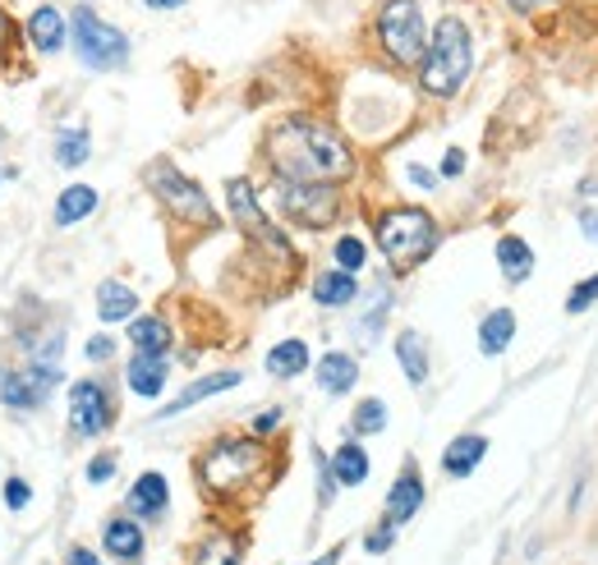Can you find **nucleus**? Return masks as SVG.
<instances>
[{
  "label": "nucleus",
  "mask_w": 598,
  "mask_h": 565,
  "mask_svg": "<svg viewBox=\"0 0 598 565\" xmlns=\"http://www.w3.org/2000/svg\"><path fill=\"white\" fill-rule=\"evenodd\" d=\"M268 166L277 179H304V185H341L354 175V152L337 129L318 116H285L268 129Z\"/></svg>",
  "instance_id": "f257e3e1"
},
{
  "label": "nucleus",
  "mask_w": 598,
  "mask_h": 565,
  "mask_svg": "<svg viewBox=\"0 0 598 565\" xmlns=\"http://www.w3.org/2000/svg\"><path fill=\"white\" fill-rule=\"evenodd\" d=\"M470 70H474V33L465 24L460 14H442L433 33H429V51L419 60V87L429 97L447 102L456 97L465 83H470Z\"/></svg>",
  "instance_id": "f03ea898"
},
{
  "label": "nucleus",
  "mask_w": 598,
  "mask_h": 565,
  "mask_svg": "<svg viewBox=\"0 0 598 565\" xmlns=\"http://www.w3.org/2000/svg\"><path fill=\"white\" fill-rule=\"evenodd\" d=\"M198 483L212 496H235L249 479L268 469V446L262 437H216L203 456H198Z\"/></svg>",
  "instance_id": "7ed1b4c3"
},
{
  "label": "nucleus",
  "mask_w": 598,
  "mask_h": 565,
  "mask_svg": "<svg viewBox=\"0 0 598 565\" xmlns=\"http://www.w3.org/2000/svg\"><path fill=\"white\" fill-rule=\"evenodd\" d=\"M373 235H378V248H383L391 271H414L419 262L433 258L437 221L424 208H387L378 221H373Z\"/></svg>",
  "instance_id": "20e7f679"
},
{
  "label": "nucleus",
  "mask_w": 598,
  "mask_h": 565,
  "mask_svg": "<svg viewBox=\"0 0 598 565\" xmlns=\"http://www.w3.org/2000/svg\"><path fill=\"white\" fill-rule=\"evenodd\" d=\"M373 37H378L383 56L396 70H419V60L429 51V24L419 0H383L373 14Z\"/></svg>",
  "instance_id": "39448f33"
},
{
  "label": "nucleus",
  "mask_w": 598,
  "mask_h": 565,
  "mask_svg": "<svg viewBox=\"0 0 598 565\" xmlns=\"http://www.w3.org/2000/svg\"><path fill=\"white\" fill-rule=\"evenodd\" d=\"M148 189L157 193V202L171 212V221L189 225V231H212L216 225L212 198L203 193V185H194L185 170H175V162H152L148 166Z\"/></svg>",
  "instance_id": "423d86ee"
},
{
  "label": "nucleus",
  "mask_w": 598,
  "mask_h": 565,
  "mask_svg": "<svg viewBox=\"0 0 598 565\" xmlns=\"http://www.w3.org/2000/svg\"><path fill=\"white\" fill-rule=\"evenodd\" d=\"M70 42H74V51L83 60V70H93V74L125 70V60H129V37L116 24H106L93 5H74V14H70Z\"/></svg>",
  "instance_id": "0eeeda50"
},
{
  "label": "nucleus",
  "mask_w": 598,
  "mask_h": 565,
  "mask_svg": "<svg viewBox=\"0 0 598 565\" xmlns=\"http://www.w3.org/2000/svg\"><path fill=\"white\" fill-rule=\"evenodd\" d=\"M226 202H231V216H235V225L245 231L262 254L268 258H277V262H295V248H291V239H285V231H277V225L262 216V208H258V193H254V185L249 179H231L226 185Z\"/></svg>",
  "instance_id": "6e6552de"
},
{
  "label": "nucleus",
  "mask_w": 598,
  "mask_h": 565,
  "mask_svg": "<svg viewBox=\"0 0 598 565\" xmlns=\"http://www.w3.org/2000/svg\"><path fill=\"white\" fill-rule=\"evenodd\" d=\"M281 212L285 221L308 225V231H323V225L337 221L341 212V193L337 185H304V179H281Z\"/></svg>",
  "instance_id": "1a4fd4ad"
},
{
  "label": "nucleus",
  "mask_w": 598,
  "mask_h": 565,
  "mask_svg": "<svg viewBox=\"0 0 598 565\" xmlns=\"http://www.w3.org/2000/svg\"><path fill=\"white\" fill-rule=\"evenodd\" d=\"M60 381H65L60 364H42V358H33V364H24V368L0 373V400L19 414H33V410L47 404V396L60 387Z\"/></svg>",
  "instance_id": "9d476101"
},
{
  "label": "nucleus",
  "mask_w": 598,
  "mask_h": 565,
  "mask_svg": "<svg viewBox=\"0 0 598 565\" xmlns=\"http://www.w3.org/2000/svg\"><path fill=\"white\" fill-rule=\"evenodd\" d=\"M110 419H116V404H110V391L97 377H83L70 387V433L74 437H102Z\"/></svg>",
  "instance_id": "9b49d317"
},
{
  "label": "nucleus",
  "mask_w": 598,
  "mask_h": 565,
  "mask_svg": "<svg viewBox=\"0 0 598 565\" xmlns=\"http://www.w3.org/2000/svg\"><path fill=\"white\" fill-rule=\"evenodd\" d=\"M239 381H245V373H239V368H221V373H208V377H194L189 387H185L180 396H175V400L166 404V410H162L157 419H175V414H189L194 404H203V400H212V396H221V391H235Z\"/></svg>",
  "instance_id": "f8f14e48"
},
{
  "label": "nucleus",
  "mask_w": 598,
  "mask_h": 565,
  "mask_svg": "<svg viewBox=\"0 0 598 565\" xmlns=\"http://www.w3.org/2000/svg\"><path fill=\"white\" fill-rule=\"evenodd\" d=\"M166 377H171V364H166V354H139L125 364V381H129V391L143 396V400H157L162 387H166Z\"/></svg>",
  "instance_id": "ddd939ff"
},
{
  "label": "nucleus",
  "mask_w": 598,
  "mask_h": 565,
  "mask_svg": "<svg viewBox=\"0 0 598 565\" xmlns=\"http://www.w3.org/2000/svg\"><path fill=\"white\" fill-rule=\"evenodd\" d=\"M28 42H33L42 56H60L65 47H70V24H65V14H60L56 5L33 10V19H28Z\"/></svg>",
  "instance_id": "4468645a"
},
{
  "label": "nucleus",
  "mask_w": 598,
  "mask_h": 565,
  "mask_svg": "<svg viewBox=\"0 0 598 565\" xmlns=\"http://www.w3.org/2000/svg\"><path fill=\"white\" fill-rule=\"evenodd\" d=\"M314 373H318V387L327 396H350L354 381H360V358L345 354V350H327Z\"/></svg>",
  "instance_id": "2eb2a0df"
},
{
  "label": "nucleus",
  "mask_w": 598,
  "mask_h": 565,
  "mask_svg": "<svg viewBox=\"0 0 598 565\" xmlns=\"http://www.w3.org/2000/svg\"><path fill=\"white\" fill-rule=\"evenodd\" d=\"M419 506H424V479H419L414 464H406L401 479H396L391 492H387V519L391 525H406V519L419 515Z\"/></svg>",
  "instance_id": "dca6fc26"
},
{
  "label": "nucleus",
  "mask_w": 598,
  "mask_h": 565,
  "mask_svg": "<svg viewBox=\"0 0 598 565\" xmlns=\"http://www.w3.org/2000/svg\"><path fill=\"white\" fill-rule=\"evenodd\" d=\"M483 456H489V437L465 433V437H456L447 450H442V473H447V479H470V473L483 464Z\"/></svg>",
  "instance_id": "f3484780"
},
{
  "label": "nucleus",
  "mask_w": 598,
  "mask_h": 565,
  "mask_svg": "<svg viewBox=\"0 0 598 565\" xmlns=\"http://www.w3.org/2000/svg\"><path fill=\"white\" fill-rule=\"evenodd\" d=\"M166 506H171V483L162 479L157 469L139 473V483L129 487V510H134L139 519H162Z\"/></svg>",
  "instance_id": "a211bd4d"
},
{
  "label": "nucleus",
  "mask_w": 598,
  "mask_h": 565,
  "mask_svg": "<svg viewBox=\"0 0 598 565\" xmlns=\"http://www.w3.org/2000/svg\"><path fill=\"white\" fill-rule=\"evenodd\" d=\"M497 267H502L506 285H525L529 276H535V248H529V239L502 235L497 239Z\"/></svg>",
  "instance_id": "6ab92c4d"
},
{
  "label": "nucleus",
  "mask_w": 598,
  "mask_h": 565,
  "mask_svg": "<svg viewBox=\"0 0 598 565\" xmlns=\"http://www.w3.org/2000/svg\"><path fill=\"white\" fill-rule=\"evenodd\" d=\"M97 189L93 185H65L60 189V198H56V225H60V231H70V225H79V221H87V216H93L97 212Z\"/></svg>",
  "instance_id": "aec40b11"
},
{
  "label": "nucleus",
  "mask_w": 598,
  "mask_h": 565,
  "mask_svg": "<svg viewBox=\"0 0 598 565\" xmlns=\"http://www.w3.org/2000/svg\"><path fill=\"white\" fill-rule=\"evenodd\" d=\"M396 364H401L410 387H424V381H429V341H424V331H401V336H396Z\"/></svg>",
  "instance_id": "412c9836"
},
{
  "label": "nucleus",
  "mask_w": 598,
  "mask_h": 565,
  "mask_svg": "<svg viewBox=\"0 0 598 565\" xmlns=\"http://www.w3.org/2000/svg\"><path fill=\"white\" fill-rule=\"evenodd\" d=\"M512 341H516V313L512 308H493L489 318L479 322V354L497 358V354L512 350Z\"/></svg>",
  "instance_id": "4be33fe9"
},
{
  "label": "nucleus",
  "mask_w": 598,
  "mask_h": 565,
  "mask_svg": "<svg viewBox=\"0 0 598 565\" xmlns=\"http://www.w3.org/2000/svg\"><path fill=\"white\" fill-rule=\"evenodd\" d=\"M327 464H331V479H337L341 487H364L368 483V450L360 442H341L337 456H331Z\"/></svg>",
  "instance_id": "5701e85b"
},
{
  "label": "nucleus",
  "mask_w": 598,
  "mask_h": 565,
  "mask_svg": "<svg viewBox=\"0 0 598 565\" xmlns=\"http://www.w3.org/2000/svg\"><path fill=\"white\" fill-rule=\"evenodd\" d=\"M139 313V295L125 281H102L97 290V318L102 322H129Z\"/></svg>",
  "instance_id": "b1692460"
},
{
  "label": "nucleus",
  "mask_w": 598,
  "mask_h": 565,
  "mask_svg": "<svg viewBox=\"0 0 598 565\" xmlns=\"http://www.w3.org/2000/svg\"><path fill=\"white\" fill-rule=\"evenodd\" d=\"M314 299L323 308H350L354 299H360V281L350 276V271H323V276L314 281Z\"/></svg>",
  "instance_id": "393cba45"
},
{
  "label": "nucleus",
  "mask_w": 598,
  "mask_h": 565,
  "mask_svg": "<svg viewBox=\"0 0 598 565\" xmlns=\"http://www.w3.org/2000/svg\"><path fill=\"white\" fill-rule=\"evenodd\" d=\"M129 345L139 354H171L175 331L166 327V318H129Z\"/></svg>",
  "instance_id": "a878e982"
},
{
  "label": "nucleus",
  "mask_w": 598,
  "mask_h": 565,
  "mask_svg": "<svg viewBox=\"0 0 598 565\" xmlns=\"http://www.w3.org/2000/svg\"><path fill=\"white\" fill-rule=\"evenodd\" d=\"M102 542H106V552L110 556H120V561H139L143 556V529L134 525V519H110V525L102 529Z\"/></svg>",
  "instance_id": "bb28decb"
},
{
  "label": "nucleus",
  "mask_w": 598,
  "mask_h": 565,
  "mask_svg": "<svg viewBox=\"0 0 598 565\" xmlns=\"http://www.w3.org/2000/svg\"><path fill=\"white\" fill-rule=\"evenodd\" d=\"M304 368H308V345L300 341V336H291V341H281V345L268 350V373H272V377L291 381V377H300Z\"/></svg>",
  "instance_id": "cd10ccee"
},
{
  "label": "nucleus",
  "mask_w": 598,
  "mask_h": 565,
  "mask_svg": "<svg viewBox=\"0 0 598 565\" xmlns=\"http://www.w3.org/2000/svg\"><path fill=\"white\" fill-rule=\"evenodd\" d=\"M87 156H93V133H87V129H60V133H56V162H60L65 170L83 166Z\"/></svg>",
  "instance_id": "c85d7f7f"
},
{
  "label": "nucleus",
  "mask_w": 598,
  "mask_h": 565,
  "mask_svg": "<svg viewBox=\"0 0 598 565\" xmlns=\"http://www.w3.org/2000/svg\"><path fill=\"white\" fill-rule=\"evenodd\" d=\"M383 427H387V404L378 396H368V400L354 404V414H350V433L354 437H378Z\"/></svg>",
  "instance_id": "c756f323"
},
{
  "label": "nucleus",
  "mask_w": 598,
  "mask_h": 565,
  "mask_svg": "<svg viewBox=\"0 0 598 565\" xmlns=\"http://www.w3.org/2000/svg\"><path fill=\"white\" fill-rule=\"evenodd\" d=\"M194 565H239V542L231 533H212L203 548L194 552Z\"/></svg>",
  "instance_id": "7c9ffc66"
},
{
  "label": "nucleus",
  "mask_w": 598,
  "mask_h": 565,
  "mask_svg": "<svg viewBox=\"0 0 598 565\" xmlns=\"http://www.w3.org/2000/svg\"><path fill=\"white\" fill-rule=\"evenodd\" d=\"M331 258H337L341 271H350V276H360L364 262H368V244L360 235H341L337 244H331Z\"/></svg>",
  "instance_id": "2f4dec72"
},
{
  "label": "nucleus",
  "mask_w": 598,
  "mask_h": 565,
  "mask_svg": "<svg viewBox=\"0 0 598 565\" xmlns=\"http://www.w3.org/2000/svg\"><path fill=\"white\" fill-rule=\"evenodd\" d=\"M387 313H391V295H387V290H378V299H373V308H368V318H364L360 327H354V336H360V341H364V345H373V341H378V327L387 322Z\"/></svg>",
  "instance_id": "473e14b6"
},
{
  "label": "nucleus",
  "mask_w": 598,
  "mask_h": 565,
  "mask_svg": "<svg viewBox=\"0 0 598 565\" xmlns=\"http://www.w3.org/2000/svg\"><path fill=\"white\" fill-rule=\"evenodd\" d=\"M594 304H598V271H594V276H585V281H575V285H571L566 313H571V318H581V313H589Z\"/></svg>",
  "instance_id": "72a5a7b5"
},
{
  "label": "nucleus",
  "mask_w": 598,
  "mask_h": 565,
  "mask_svg": "<svg viewBox=\"0 0 598 565\" xmlns=\"http://www.w3.org/2000/svg\"><path fill=\"white\" fill-rule=\"evenodd\" d=\"M396 529H401V525H391V519H383L378 529H368V538H364V552H373V556L391 552V542H396Z\"/></svg>",
  "instance_id": "f704fd0d"
},
{
  "label": "nucleus",
  "mask_w": 598,
  "mask_h": 565,
  "mask_svg": "<svg viewBox=\"0 0 598 565\" xmlns=\"http://www.w3.org/2000/svg\"><path fill=\"white\" fill-rule=\"evenodd\" d=\"M110 473H116V456H110V450H106V456H93V460H87V483H110Z\"/></svg>",
  "instance_id": "c9c22d12"
},
{
  "label": "nucleus",
  "mask_w": 598,
  "mask_h": 565,
  "mask_svg": "<svg viewBox=\"0 0 598 565\" xmlns=\"http://www.w3.org/2000/svg\"><path fill=\"white\" fill-rule=\"evenodd\" d=\"M512 14H520V19H535V14H543V10H552V5H562V0H502Z\"/></svg>",
  "instance_id": "e433bc0d"
},
{
  "label": "nucleus",
  "mask_w": 598,
  "mask_h": 565,
  "mask_svg": "<svg viewBox=\"0 0 598 565\" xmlns=\"http://www.w3.org/2000/svg\"><path fill=\"white\" fill-rule=\"evenodd\" d=\"M28 502H33V487H28L24 479H10V483H5V506H10V510H24Z\"/></svg>",
  "instance_id": "4c0bfd02"
},
{
  "label": "nucleus",
  "mask_w": 598,
  "mask_h": 565,
  "mask_svg": "<svg viewBox=\"0 0 598 565\" xmlns=\"http://www.w3.org/2000/svg\"><path fill=\"white\" fill-rule=\"evenodd\" d=\"M585 487H589V469L581 464V473L571 479V496H566V515H581V502H585Z\"/></svg>",
  "instance_id": "58836bf2"
},
{
  "label": "nucleus",
  "mask_w": 598,
  "mask_h": 565,
  "mask_svg": "<svg viewBox=\"0 0 598 565\" xmlns=\"http://www.w3.org/2000/svg\"><path fill=\"white\" fill-rule=\"evenodd\" d=\"M83 354H87V358H93V364H106V358H110V354H116V341H110V336H93V341H87V345H83Z\"/></svg>",
  "instance_id": "ea45409f"
},
{
  "label": "nucleus",
  "mask_w": 598,
  "mask_h": 565,
  "mask_svg": "<svg viewBox=\"0 0 598 565\" xmlns=\"http://www.w3.org/2000/svg\"><path fill=\"white\" fill-rule=\"evenodd\" d=\"M406 179H410L414 189H424V193H433V189H437V175H433L429 166H419V162H414V166H406Z\"/></svg>",
  "instance_id": "a19ab883"
},
{
  "label": "nucleus",
  "mask_w": 598,
  "mask_h": 565,
  "mask_svg": "<svg viewBox=\"0 0 598 565\" xmlns=\"http://www.w3.org/2000/svg\"><path fill=\"white\" fill-rule=\"evenodd\" d=\"M460 175H465V152L447 148V156H442V179H460Z\"/></svg>",
  "instance_id": "79ce46f5"
},
{
  "label": "nucleus",
  "mask_w": 598,
  "mask_h": 565,
  "mask_svg": "<svg viewBox=\"0 0 598 565\" xmlns=\"http://www.w3.org/2000/svg\"><path fill=\"white\" fill-rule=\"evenodd\" d=\"M277 427H281V410H268V414L254 419V437H268V433H277Z\"/></svg>",
  "instance_id": "37998d69"
},
{
  "label": "nucleus",
  "mask_w": 598,
  "mask_h": 565,
  "mask_svg": "<svg viewBox=\"0 0 598 565\" xmlns=\"http://www.w3.org/2000/svg\"><path fill=\"white\" fill-rule=\"evenodd\" d=\"M581 235L598 244V208H581Z\"/></svg>",
  "instance_id": "c03bdc74"
},
{
  "label": "nucleus",
  "mask_w": 598,
  "mask_h": 565,
  "mask_svg": "<svg viewBox=\"0 0 598 565\" xmlns=\"http://www.w3.org/2000/svg\"><path fill=\"white\" fill-rule=\"evenodd\" d=\"M139 5H148V10H185L189 0H139Z\"/></svg>",
  "instance_id": "a18cd8bd"
},
{
  "label": "nucleus",
  "mask_w": 598,
  "mask_h": 565,
  "mask_svg": "<svg viewBox=\"0 0 598 565\" xmlns=\"http://www.w3.org/2000/svg\"><path fill=\"white\" fill-rule=\"evenodd\" d=\"M70 565H102V561L87 552V548H74V552H70Z\"/></svg>",
  "instance_id": "49530a36"
},
{
  "label": "nucleus",
  "mask_w": 598,
  "mask_h": 565,
  "mask_svg": "<svg viewBox=\"0 0 598 565\" xmlns=\"http://www.w3.org/2000/svg\"><path fill=\"white\" fill-rule=\"evenodd\" d=\"M337 561H341V552H323L318 561H308V565H337Z\"/></svg>",
  "instance_id": "de8ad7c7"
},
{
  "label": "nucleus",
  "mask_w": 598,
  "mask_h": 565,
  "mask_svg": "<svg viewBox=\"0 0 598 565\" xmlns=\"http://www.w3.org/2000/svg\"><path fill=\"white\" fill-rule=\"evenodd\" d=\"M581 193H585V198H598V179H585V185H581Z\"/></svg>",
  "instance_id": "09e8293b"
},
{
  "label": "nucleus",
  "mask_w": 598,
  "mask_h": 565,
  "mask_svg": "<svg viewBox=\"0 0 598 565\" xmlns=\"http://www.w3.org/2000/svg\"><path fill=\"white\" fill-rule=\"evenodd\" d=\"M5 33H10V19H5V10H0V42H5Z\"/></svg>",
  "instance_id": "8fccbe9b"
}]
</instances>
